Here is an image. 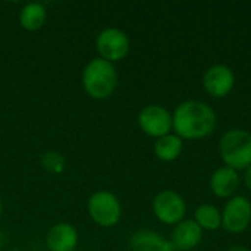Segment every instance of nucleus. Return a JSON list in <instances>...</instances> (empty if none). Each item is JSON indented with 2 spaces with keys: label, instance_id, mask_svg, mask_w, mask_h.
Wrapping results in <instances>:
<instances>
[{
  "label": "nucleus",
  "instance_id": "1",
  "mask_svg": "<svg viewBox=\"0 0 251 251\" xmlns=\"http://www.w3.org/2000/svg\"><path fill=\"white\" fill-rule=\"evenodd\" d=\"M216 113L204 101H182L172 116V128L182 140H199L210 135L216 128Z\"/></svg>",
  "mask_w": 251,
  "mask_h": 251
},
{
  "label": "nucleus",
  "instance_id": "2",
  "mask_svg": "<svg viewBox=\"0 0 251 251\" xmlns=\"http://www.w3.org/2000/svg\"><path fill=\"white\" fill-rule=\"evenodd\" d=\"M82 84L93 99H106L118 85V72L110 62L101 57L93 59L84 69Z\"/></svg>",
  "mask_w": 251,
  "mask_h": 251
},
{
  "label": "nucleus",
  "instance_id": "3",
  "mask_svg": "<svg viewBox=\"0 0 251 251\" xmlns=\"http://www.w3.org/2000/svg\"><path fill=\"white\" fill-rule=\"evenodd\" d=\"M222 160L235 171L251 166V134L244 129H231L225 132L219 143Z\"/></svg>",
  "mask_w": 251,
  "mask_h": 251
},
{
  "label": "nucleus",
  "instance_id": "4",
  "mask_svg": "<svg viewBox=\"0 0 251 251\" xmlns=\"http://www.w3.org/2000/svg\"><path fill=\"white\" fill-rule=\"evenodd\" d=\"M88 213L100 226H113L121 219V203L112 193L99 191L88 200Z\"/></svg>",
  "mask_w": 251,
  "mask_h": 251
},
{
  "label": "nucleus",
  "instance_id": "5",
  "mask_svg": "<svg viewBox=\"0 0 251 251\" xmlns=\"http://www.w3.org/2000/svg\"><path fill=\"white\" fill-rule=\"evenodd\" d=\"M185 201L175 191H162L154 197L153 212L156 218L166 225H178L185 216Z\"/></svg>",
  "mask_w": 251,
  "mask_h": 251
},
{
  "label": "nucleus",
  "instance_id": "6",
  "mask_svg": "<svg viewBox=\"0 0 251 251\" xmlns=\"http://www.w3.org/2000/svg\"><path fill=\"white\" fill-rule=\"evenodd\" d=\"M97 50L101 59L110 63L121 60L129 51V38L124 31L118 28H106L97 38Z\"/></svg>",
  "mask_w": 251,
  "mask_h": 251
},
{
  "label": "nucleus",
  "instance_id": "7",
  "mask_svg": "<svg viewBox=\"0 0 251 251\" xmlns=\"http://www.w3.org/2000/svg\"><path fill=\"white\" fill-rule=\"evenodd\" d=\"M138 124L147 135L160 138L168 135L172 128V115L163 106L150 104L140 112Z\"/></svg>",
  "mask_w": 251,
  "mask_h": 251
},
{
  "label": "nucleus",
  "instance_id": "8",
  "mask_svg": "<svg viewBox=\"0 0 251 251\" xmlns=\"http://www.w3.org/2000/svg\"><path fill=\"white\" fill-rule=\"evenodd\" d=\"M251 222V203L243 196L231 199L222 213V226L232 234L243 232Z\"/></svg>",
  "mask_w": 251,
  "mask_h": 251
},
{
  "label": "nucleus",
  "instance_id": "9",
  "mask_svg": "<svg viewBox=\"0 0 251 251\" xmlns=\"http://www.w3.org/2000/svg\"><path fill=\"white\" fill-rule=\"evenodd\" d=\"M234 84L235 75L226 65H213L206 71L203 76V85L206 91L213 97L228 96L232 91Z\"/></svg>",
  "mask_w": 251,
  "mask_h": 251
},
{
  "label": "nucleus",
  "instance_id": "10",
  "mask_svg": "<svg viewBox=\"0 0 251 251\" xmlns=\"http://www.w3.org/2000/svg\"><path fill=\"white\" fill-rule=\"evenodd\" d=\"M203 238V229L196 221H182L172 234V244L176 250L190 251L196 249Z\"/></svg>",
  "mask_w": 251,
  "mask_h": 251
},
{
  "label": "nucleus",
  "instance_id": "11",
  "mask_svg": "<svg viewBox=\"0 0 251 251\" xmlns=\"http://www.w3.org/2000/svg\"><path fill=\"white\" fill-rule=\"evenodd\" d=\"M46 243L50 251H72L78 243L76 229L69 224H57L49 231Z\"/></svg>",
  "mask_w": 251,
  "mask_h": 251
},
{
  "label": "nucleus",
  "instance_id": "12",
  "mask_svg": "<svg viewBox=\"0 0 251 251\" xmlns=\"http://www.w3.org/2000/svg\"><path fill=\"white\" fill-rule=\"evenodd\" d=\"M238 185H240L238 172L228 166L216 169L210 179L212 191L215 193V196L222 197V199L232 196L238 190Z\"/></svg>",
  "mask_w": 251,
  "mask_h": 251
},
{
  "label": "nucleus",
  "instance_id": "13",
  "mask_svg": "<svg viewBox=\"0 0 251 251\" xmlns=\"http://www.w3.org/2000/svg\"><path fill=\"white\" fill-rule=\"evenodd\" d=\"M131 246L135 251H176L172 243L151 231H140L134 234Z\"/></svg>",
  "mask_w": 251,
  "mask_h": 251
},
{
  "label": "nucleus",
  "instance_id": "14",
  "mask_svg": "<svg viewBox=\"0 0 251 251\" xmlns=\"http://www.w3.org/2000/svg\"><path fill=\"white\" fill-rule=\"evenodd\" d=\"M181 151H182V140L178 135L168 134L165 137H160L154 144V153L163 162H172L178 159Z\"/></svg>",
  "mask_w": 251,
  "mask_h": 251
},
{
  "label": "nucleus",
  "instance_id": "15",
  "mask_svg": "<svg viewBox=\"0 0 251 251\" xmlns=\"http://www.w3.org/2000/svg\"><path fill=\"white\" fill-rule=\"evenodd\" d=\"M46 16H47V13L41 3H29L22 9L19 22L25 29L37 31L44 25Z\"/></svg>",
  "mask_w": 251,
  "mask_h": 251
},
{
  "label": "nucleus",
  "instance_id": "16",
  "mask_svg": "<svg viewBox=\"0 0 251 251\" xmlns=\"http://www.w3.org/2000/svg\"><path fill=\"white\" fill-rule=\"evenodd\" d=\"M196 222L201 229L215 231L222 225V215L212 204H201L196 210Z\"/></svg>",
  "mask_w": 251,
  "mask_h": 251
},
{
  "label": "nucleus",
  "instance_id": "17",
  "mask_svg": "<svg viewBox=\"0 0 251 251\" xmlns=\"http://www.w3.org/2000/svg\"><path fill=\"white\" fill-rule=\"evenodd\" d=\"M43 166L50 172H60L63 168V159L54 151H49L43 156Z\"/></svg>",
  "mask_w": 251,
  "mask_h": 251
},
{
  "label": "nucleus",
  "instance_id": "18",
  "mask_svg": "<svg viewBox=\"0 0 251 251\" xmlns=\"http://www.w3.org/2000/svg\"><path fill=\"white\" fill-rule=\"evenodd\" d=\"M244 181H246V185H247V188L251 191V166L247 168V171H246V175H244Z\"/></svg>",
  "mask_w": 251,
  "mask_h": 251
},
{
  "label": "nucleus",
  "instance_id": "19",
  "mask_svg": "<svg viewBox=\"0 0 251 251\" xmlns=\"http://www.w3.org/2000/svg\"><path fill=\"white\" fill-rule=\"evenodd\" d=\"M226 251H251V250L246 249V247H243V246H232V247H229Z\"/></svg>",
  "mask_w": 251,
  "mask_h": 251
},
{
  "label": "nucleus",
  "instance_id": "20",
  "mask_svg": "<svg viewBox=\"0 0 251 251\" xmlns=\"http://www.w3.org/2000/svg\"><path fill=\"white\" fill-rule=\"evenodd\" d=\"M0 216H1V201H0Z\"/></svg>",
  "mask_w": 251,
  "mask_h": 251
},
{
  "label": "nucleus",
  "instance_id": "21",
  "mask_svg": "<svg viewBox=\"0 0 251 251\" xmlns=\"http://www.w3.org/2000/svg\"><path fill=\"white\" fill-rule=\"evenodd\" d=\"M12 251H19V250H12Z\"/></svg>",
  "mask_w": 251,
  "mask_h": 251
}]
</instances>
